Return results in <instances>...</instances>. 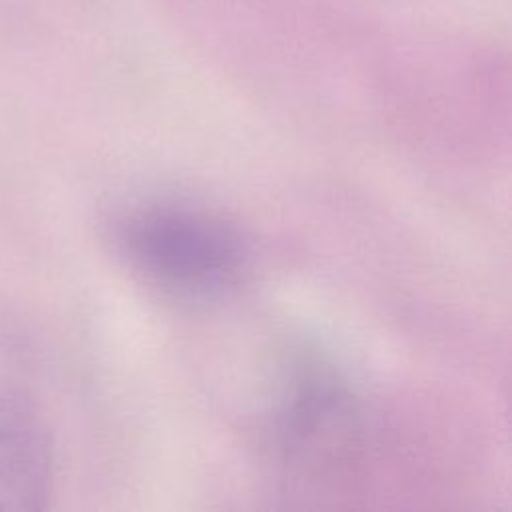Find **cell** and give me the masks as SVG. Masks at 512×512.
Returning a JSON list of instances; mask_svg holds the SVG:
<instances>
[{
    "mask_svg": "<svg viewBox=\"0 0 512 512\" xmlns=\"http://www.w3.org/2000/svg\"><path fill=\"white\" fill-rule=\"evenodd\" d=\"M128 262L154 284L206 296L230 286L246 260L238 232L188 204L156 202L128 212L116 228Z\"/></svg>",
    "mask_w": 512,
    "mask_h": 512,
    "instance_id": "obj_1",
    "label": "cell"
},
{
    "mask_svg": "<svg viewBox=\"0 0 512 512\" xmlns=\"http://www.w3.org/2000/svg\"><path fill=\"white\" fill-rule=\"evenodd\" d=\"M364 418L344 382L318 368L296 376L274 418V448L286 482L324 496L356 470L364 454Z\"/></svg>",
    "mask_w": 512,
    "mask_h": 512,
    "instance_id": "obj_2",
    "label": "cell"
},
{
    "mask_svg": "<svg viewBox=\"0 0 512 512\" xmlns=\"http://www.w3.org/2000/svg\"><path fill=\"white\" fill-rule=\"evenodd\" d=\"M54 486L50 432L20 390L0 392V510L32 512L48 506Z\"/></svg>",
    "mask_w": 512,
    "mask_h": 512,
    "instance_id": "obj_3",
    "label": "cell"
}]
</instances>
